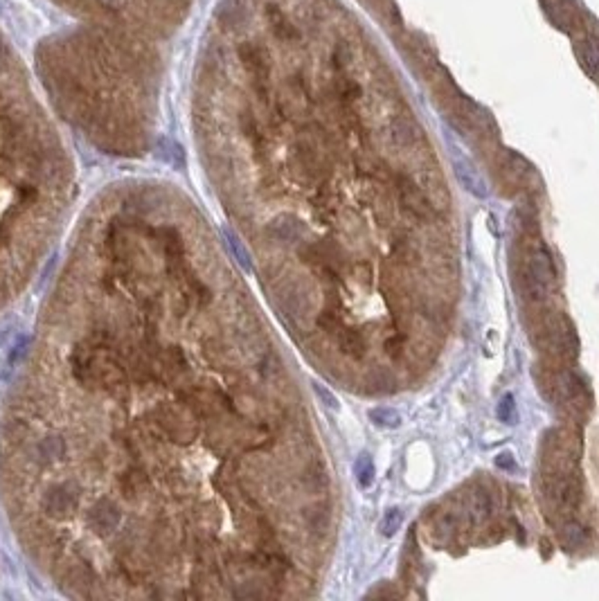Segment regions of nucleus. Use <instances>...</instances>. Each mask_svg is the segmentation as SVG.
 Segmentation results:
<instances>
[{"label": "nucleus", "mask_w": 599, "mask_h": 601, "mask_svg": "<svg viewBox=\"0 0 599 601\" xmlns=\"http://www.w3.org/2000/svg\"><path fill=\"white\" fill-rule=\"evenodd\" d=\"M201 223L160 192L104 199L14 386L9 507L73 595H268L266 351Z\"/></svg>", "instance_id": "obj_1"}, {"label": "nucleus", "mask_w": 599, "mask_h": 601, "mask_svg": "<svg viewBox=\"0 0 599 601\" xmlns=\"http://www.w3.org/2000/svg\"><path fill=\"white\" fill-rule=\"evenodd\" d=\"M527 277H529V293H532V298L543 300L547 291L554 287V280H556L554 264H552V259H549L547 250L538 248L529 254Z\"/></svg>", "instance_id": "obj_2"}, {"label": "nucleus", "mask_w": 599, "mask_h": 601, "mask_svg": "<svg viewBox=\"0 0 599 601\" xmlns=\"http://www.w3.org/2000/svg\"><path fill=\"white\" fill-rule=\"evenodd\" d=\"M453 172L457 183L464 187L469 194L478 196V199H487L489 196V187L487 181L483 178V174L476 169V165L469 160V158L453 153Z\"/></svg>", "instance_id": "obj_3"}, {"label": "nucleus", "mask_w": 599, "mask_h": 601, "mask_svg": "<svg viewBox=\"0 0 599 601\" xmlns=\"http://www.w3.org/2000/svg\"><path fill=\"white\" fill-rule=\"evenodd\" d=\"M575 52L584 70L591 77L599 79V45L593 41H577Z\"/></svg>", "instance_id": "obj_4"}, {"label": "nucleus", "mask_w": 599, "mask_h": 601, "mask_svg": "<svg viewBox=\"0 0 599 601\" xmlns=\"http://www.w3.org/2000/svg\"><path fill=\"white\" fill-rule=\"evenodd\" d=\"M239 59L243 61V66L248 68L250 73H255L257 77H264L266 75V56L261 54V50L257 45H252V43H241L239 45Z\"/></svg>", "instance_id": "obj_5"}, {"label": "nucleus", "mask_w": 599, "mask_h": 601, "mask_svg": "<svg viewBox=\"0 0 599 601\" xmlns=\"http://www.w3.org/2000/svg\"><path fill=\"white\" fill-rule=\"evenodd\" d=\"M559 538H561V543L568 549H579V547L588 545L591 534H588V529L582 523H566L561 529H559Z\"/></svg>", "instance_id": "obj_6"}, {"label": "nucleus", "mask_w": 599, "mask_h": 601, "mask_svg": "<svg viewBox=\"0 0 599 601\" xmlns=\"http://www.w3.org/2000/svg\"><path fill=\"white\" fill-rule=\"evenodd\" d=\"M354 476H356L358 485H361L363 489L372 487V482H374V476H377V469H374V459H372L367 452H363V455L356 459Z\"/></svg>", "instance_id": "obj_7"}, {"label": "nucleus", "mask_w": 599, "mask_h": 601, "mask_svg": "<svg viewBox=\"0 0 599 601\" xmlns=\"http://www.w3.org/2000/svg\"><path fill=\"white\" fill-rule=\"evenodd\" d=\"M370 421L374 423L377 428L395 430L401 426V415L392 408H374V410H370Z\"/></svg>", "instance_id": "obj_8"}, {"label": "nucleus", "mask_w": 599, "mask_h": 601, "mask_svg": "<svg viewBox=\"0 0 599 601\" xmlns=\"http://www.w3.org/2000/svg\"><path fill=\"white\" fill-rule=\"evenodd\" d=\"M401 525H404V511H401L399 507H392V509L386 511V514H383L381 531L386 536H395L397 531L401 529Z\"/></svg>", "instance_id": "obj_9"}, {"label": "nucleus", "mask_w": 599, "mask_h": 601, "mask_svg": "<svg viewBox=\"0 0 599 601\" xmlns=\"http://www.w3.org/2000/svg\"><path fill=\"white\" fill-rule=\"evenodd\" d=\"M401 192H404V203H406L408 210L417 212V214H424V212H426V201L421 199V194H419V190H417L415 185L406 183Z\"/></svg>", "instance_id": "obj_10"}, {"label": "nucleus", "mask_w": 599, "mask_h": 601, "mask_svg": "<svg viewBox=\"0 0 599 601\" xmlns=\"http://www.w3.org/2000/svg\"><path fill=\"white\" fill-rule=\"evenodd\" d=\"M498 419L503 423H516L518 421V410H516V401L512 394H505L498 403Z\"/></svg>", "instance_id": "obj_11"}, {"label": "nucleus", "mask_w": 599, "mask_h": 601, "mask_svg": "<svg viewBox=\"0 0 599 601\" xmlns=\"http://www.w3.org/2000/svg\"><path fill=\"white\" fill-rule=\"evenodd\" d=\"M273 27H275V34L280 38H298V29L293 27L287 18H273Z\"/></svg>", "instance_id": "obj_12"}, {"label": "nucleus", "mask_w": 599, "mask_h": 601, "mask_svg": "<svg viewBox=\"0 0 599 601\" xmlns=\"http://www.w3.org/2000/svg\"><path fill=\"white\" fill-rule=\"evenodd\" d=\"M498 466H503V469H514V459H512V455H509V452H503V455L498 457Z\"/></svg>", "instance_id": "obj_13"}, {"label": "nucleus", "mask_w": 599, "mask_h": 601, "mask_svg": "<svg viewBox=\"0 0 599 601\" xmlns=\"http://www.w3.org/2000/svg\"><path fill=\"white\" fill-rule=\"evenodd\" d=\"M104 5H109V7H122L126 0H102Z\"/></svg>", "instance_id": "obj_14"}, {"label": "nucleus", "mask_w": 599, "mask_h": 601, "mask_svg": "<svg viewBox=\"0 0 599 601\" xmlns=\"http://www.w3.org/2000/svg\"><path fill=\"white\" fill-rule=\"evenodd\" d=\"M5 59V50H3V45H0V61H3Z\"/></svg>", "instance_id": "obj_15"}]
</instances>
